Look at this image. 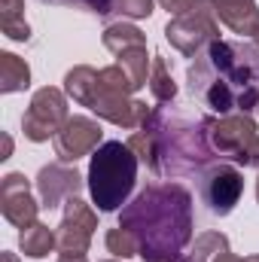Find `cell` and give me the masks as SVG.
<instances>
[{
	"mask_svg": "<svg viewBox=\"0 0 259 262\" xmlns=\"http://www.w3.org/2000/svg\"><path fill=\"white\" fill-rule=\"evenodd\" d=\"M119 226L140 241L146 262H183L192 241V195L180 183H153L122 207Z\"/></svg>",
	"mask_w": 259,
	"mask_h": 262,
	"instance_id": "cell-1",
	"label": "cell"
},
{
	"mask_svg": "<svg viewBox=\"0 0 259 262\" xmlns=\"http://www.w3.org/2000/svg\"><path fill=\"white\" fill-rule=\"evenodd\" d=\"M189 89L220 116H250L259 107V49L235 40L207 43L189 64Z\"/></svg>",
	"mask_w": 259,
	"mask_h": 262,
	"instance_id": "cell-2",
	"label": "cell"
},
{
	"mask_svg": "<svg viewBox=\"0 0 259 262\" xmlns=\"http://www.w3.org/2000/svg\"><path fill=\"white\" fill-rule=\"evenodd\" d=\"M137 156L128 143L107 140L92 152L89 162V192L101 213H113L128 201L137 180Z\"/></svg>",
	"mask_w": 259,
	"mask_h": 262,
	"instance_id": "cell-3",
	"label": "cell"
},
{
	"mask_svg": "<svg viewBox=\"0 0 259 262\" xmlns=\"http://www.w3.org/2000/svg\"><path fill=\"white\" fill-rule=\"evenodd\" d=\"M143 125H153L159 134V159H162V171L171 174H189L204 168L217 152L207 140V125L201 122L198 128L186 125V122H171L165 119V113L156 107L149 113V119Z\"/></svg>",
	"mask_w": 259,
	"mask_h": 262,
	"instance_id": "cell-4",
	"label": "cell"
},
{
	"mask_svg": "<svg viewBox=\"0 0 259 262\" xmlns=\"http://www.w3.org/2000/svg\"><path fill=\"white\" fill-rule=\"evenodd\" d=\"M67 119H70L67 116V98L58 89L46 85V89L34 92V98H31V104H28V110L21 116V131H25L28 140L43 143V140L55 137L64 128Z\"/></svg>",
	"mask_w": 259,
	"mask_h": 262,
	"instance_id": "cell-5",
	"label": "cell"
},
{
	"mask_svg": "<svg viewBox=\"0 0 259 262\" xmlns=\"http://www.w3.org/2000/svg\"><path fill=\"white\" fill-rule=\"evenodd\" d=\"M207 125V140L213 146L217 156H226V159H235L238 165L244 162L250 143L256 140V122L247 116V113H229V116H220V119H204Z\"/></svg>",
	"mask_w": 259,
	"mask_h": 262,
	"instance_id": "cell-6",
	"label": "cell"
},
{
	"mask_svg": "<svg viewBox=\"0 0 259 262\" xmlns=\"http://www.w3.org/2000/svg\"><path fill=\"white\" fill-rule=\"evenodd\" d=\"M241 192H244V177L235 165L217 162L201 171V198L210 207V213L217 216L232 213L235 204L241 201Z\"/></svg>",
	"mask_w": 259,
	"mask_h": 262,
	"instance_id": "cell-7",
	"label": "cell"
},
{
	"mask_svg": "<svg viewBox=\"0 0 259 262\" xmlns=\"http://www.w3.org/2000/svg\"><path fill=\"white\" fill-rule=\"evenodd\" d=\"M165 37L168 43L195 58L198 52H204L207 43L220 40V28H217V15H213V6L204 9V12H195V15H180V18H171L168 28H165Z\"/></svg>",
	"mask_w": 259,
	"mask_h": 262,
	"instance_id": "cell-8",
	"label": "cell"
},
{
	"mask_svg": "<svg viewBox=\"0 0 259 262\" xmlns=\"http://www.w3.org/2000/svg\"><path fill=\"white\" fill-rule=\"evenodd\" d=\"M95 229H98V216H95V210H92L79 195L67 198L61 226H58V232H55V235H58V250H61V253L85 256Z\"/></svg>",
	"mask_w": 259,
	"mask_h": 262,
	"instance_id": "cell-9",
	"label": "cell"
},
{
	"mask_svg": "<svg viewBox=\"0 0 259 262\" xmlns=\"http://www.w3.org/2000/svg\"><path fill=\"white\" fill-rule=\"evenodd\" d=\"M101 137H104V131H101V125L95 119H89V116H70L64 122V128L52 137L55 156L61 162H76L82 156H92L101 146Z\"/></svg>",
	"mask_w": 259,
	"mask_h": 262,
	"instance_id": "cell-10",
	"label": "cell"
},
{
	"mask_svg": "<svg viewBox=\"0 0 259 262\" xmlns=\"http://www.w3.org/2000/svg\"><path fill=\"white\" fill-rule=\"evenodd\" d=\"M0 210L6 216V223L18 226V229H28L37 223V210L40 204L31 195V183L25 174H6L3 183H0Z\"/></svg>",
	"mask_w": 259,
	"mask_h": 262,
	"instance_id": "cell-11",
	"label": "cell"
},
{
	"mask_svg": "<svg viewBox=\"0 0 259 262\" xmlns=\"http://www.w3.org/2000/svg\"><path fill=\"white\" fill-rule=\"evenodd\" d=\"M82 189V177L76 174V168H67V162L61 165H46L37 174V192H40V207L55 210L61 201L79 195Z\"/></svg>",
	"mask_w": 259,
	"mask_h": 262,
	"instance_id": "cell-12",
	"label": "cell"
},
{
	"mask_svg": "<svg viewBox=\"0 0 259 262\" xmlns=\"http://www.w3.org/2000/svg\"><path fill=\"white\" fill-rule=\"evenodd\" d=\"M213 15L238 37H253L259 31V6L256 0H210Z\"/></svg>",
	"mask_w": 259,
	"mask_h": 262,
	"instance_id": "cell-13",
	"label": "cell"
},
{
	"mask_svg": "<svg viewBox=\"0 0 259 262\" xmlns=\"http://www.w3.org/2000/svg\"><path fill=\"white\" fill-rule=\"evenodd\" d=\"M18 247H21L25 256H31V259H43V256H49V253L58 247V235H55L49 226L34 223V226L21 229V235H18Z\"/></svg>",
	"mask_w": 259,
	"mask_h": 262,
	"instance_id": "cell-14",
	"label": "cell"
},
{
	"mask_svg": "<svg viewBox=\"0 0 259 262\" xmlns=\"http://www.w3.org/2000/svg\"><path fill=\"white\" fill-rule=\"evenodd\" d=\"M31 85V67L12 52H0V92H25Z\"/></svg>",
	"mask_w": 259,
	"mask_h": 262,
	"instance_id": "cell-15",
	"label": "cell"
},
{
	"mask_svg": "<svg viewBox=\"0 0 259 262\" xmlns=\"http://www.w3.org/2000/svg\"><path fill=\"white\" fill-rule=\"evenodd\" d=\"M95 85H98V70L95 67H73V70H67L64 76V92L79 104V107H89V101H92V95H95Z\"/></svg>",
	"mask_w": 259,
	"mask_h": 262,
	"instance_id": "cell-16",
	"label": "cell"
},
{
	"mask_svg": "<svg viewBox=\"0 0 259 262\" xmlns=\"http://www.w3.org/2000/svg\"><path fill=\"white\" fill-rule=\"evenodd\" d=\"M104 46H107L113 55H122V52H128V49L146 46V37H143L140 28L125 25V21H116V25H107V28H104Z\"/></svg>",
	"mask_w": 259,
	"mask_h": 262,
	"instance_id": "cell-17",
	"label": "cell"
},
{
	"mask_svg": "<svg viewBox=\"0 0 259 262\" xmlns=\"http://www.w3.org/2000/svg\"><path fill=\"white\" fill-rule=\"evenodd\" d=\"M131 146V152L143 162V165H149L156 174H162V159H159V134L153 125H143V128H137L131 134L128 140H125Z\"/></svg>",
	"mask_w": 259,
	"mask_h": 262,
	"instance_id": "cell-18",
	"label": "cell"
},
{
	"mask_svg": "<svg viewBox=\"0 0 259 262\" xmlns=\"http://www.w3.org/2000/svg\"><path fill=\"white\" fill-rule=\"evenodd\" d=\"M116 64L122 67V73L128 76V82L134 85V92L149 82V70H153V67H149V58H146V46H137V49H128V52L116 55Z\"/></svg>",
	"mask_w": 259,
	"mask_h": 262,
	"instance_id": "cell-19",
	"label": "cell"
},
{
	"mask_svg": "<svg viewBox=\"0 0 259 262\" xmlns=\"http://www.w3.org/2000/svg\"><path fill=\"white\" fill-rule=\"evenodd\" d=\"M229 250V238L220 232H204L198 235L192 244V250L183 256V262H217L223 253Z\"/></svg>",
	"mask_w": 259,
	"mask_h": 262,
	"instance_id": "cell-20",
	"label": "cell"
},
{
	"mask_svg": "<svg viewBox=\"0 0 259 262\" xmlns=\"http://www.w3.org/2000/svg\"><path fill=\"white\" fill-rule=\"evenodd\" d=\"M25 0H0V25L9 40H28L31 28L25 21Z\"/></svg>",
	"mask_w": 259,
	"mask_h": 262,
	"instance_id": "cell-21",
	"label": "cell"
},
{
	"mask_svg": "<svg viewBox=\"0 0 259 262\" xmlns=\"http://www.w3.org/2000/svg\"><path fill=\"white\" fill-rule=\"evenodd\" d=\"M149 92H153V98H156L159 104L174 101V95H177V85H174V79H171V73H168L165 58H153V70H149Z\"/></svg>",
	"mask_w": 259,
	"mask_h": 262,
	"instance_id": "cell-22",
	"label": "cell"
},
{
	"mask_svg": "<svg viewBox=\"0 0 259 262\" xmlns=\"http://www.w3.org/2000/svg\"><path fill=\"white\" fill-rule=\"evenodd\" d=\"M104 244H107V250L116 256V259H128V256H140V241L131 235L128 229H122V226H116V229H110L107 232V238H104Z\"/></svg>",
	"mask_w": 259,
	"mask_h": 262,
	"instance_id": "cell-23",
	"label": "cell"
},
{
	"mask_svg": "<svg viewBox=\"0 0 259 262\" xmlns=\"http://www.w3.org/2000/svg\"><path fill=\"white\" fill-rule=\"evenodd\" d=\"M159 3H162V9H168L174 18H180V15H195V12L210 9V0H159Z\"/></svg>",
	"mask_w": 259,
	"mask_h": 262,
	"instance_id": "cell-24",
	"label": "cell"
},
{
	"mask_svg": "<svg viewBox=\"0 0 259 262\" xmlns=\"http://www.w3.org/2000/svg\"><path fill=\"white\" fill-rule=\"evenodd\" d=\"M113 9L128 15V18H149L153 15V0H116Z\"/></svg>",
	"mask_w": 259,
	"mask_h": 262,
	"instance_id": "cell-25",
	"label": "cell"
},
{
	"mask_svg": "<svg viewBox=\"0 0 259 262\" xmlns=\"http://www.w3.org/2000/svg\"><path fill=\"white\" fill-rule=\"evenodd\" d=\"M43 3H55V6H82L95 15H107L113 12V3L116 0H43Z\"/></svg>",
	"mask_w": 259,
	"mask_h": 262,
	"instance_id": "cell-26",
	"label": "cell"
},
{
	"mask_svg": "<svg viewBox=\"0 0 259 262\" xmlns=\"http://www.w3.org/2000/svg\"><path fill=\"white\" fill-rule=\"evenodd\" d=\"M241 165H244V168H256L259 171V134H256V140L250 143V149H247V156H244Z\"/></svg>",
	"mask_w": 259,
	"mask_h": 262,
	"instance_id": "cell-27",
	"label": "cell"
},
{
	"mask_svg": "<svg viewBox=\"0 0 259 262\" xmlns=\"http://www.w3.org/2000/svg\"><path fill=\"white\" fill-rule=\"evenodd\" d=\"M58 262H89V259H85V256H76V253H61Z\"/></svg>",
	"mask_w": 259,
	"mask_h": 262,
	"instance_id": "cell-28",
	"label": "cell"
},
{
	"mask_svg": "<svg viewBox=\"0 0 259 262\" xmlns=\"http://www.w3.org/2000/svg\"><path fill=\"white\" fill-rule=\"evenodd\" d=\"M217 262H244V259H241V256H235L232 250H226V253H223V256H220Z\"/></svg>",
	"mask_w": 259,
	"mask_h": 262,
	"instance_id": "cell-29",
	"label": "cell"
},
{
	"mask_svg": "<svg viewBox=\"0 0 259 262\" xmlns=\"http://www.w3.org/2000/svg\"><path fill=\"white\" fill-rule=\"evenodd\" d=\"M9 152H12V140L3 134V156H0V159H9Z\"/></svg>",
	"mask_w": 259,
	"mask_h": 262,
	"instance_id": "cell-30",
	"label": "cell"
},
{
	"mask_svg": "<svg viewBox=\"0 0 259 262\" xmlns=\"http://www.w3.org/2000/svg\"><path fill=\"white\" fill-rule=\"evenodd\" d=\"M3 262H15V256L12 253H3Z\"/></svg>",
	"mask_w": 259,
	"mask_h": 262,
	"instance_id": "cell-31",
	"label": "cell"
},
{
	"mask_svg": "<svg viewBox=\"0 0 259 262\" xmlns=\"http://www.w3.org/2000/svg\"><path fill=\"white\" fill-rule=\"evenodd\" d=\"M253 46H256V49H259V31H256V34H253Z\"/></svg>",
	"mask_w": 259,
	"mask_h": 262,
	"instance_id": "cell-32",
	"label": "cell"
},
{
	"mask_svg": "<svg viewBox=\"0 0 259 262\" xmlns=\"http://www.w3.org/2000/svg\"><path fill=\"white\" fill-rule=\"evenodd\" d=\"M244 262H259V256H247V259H244Z\"/></svg>",
	"mask_w": 259,
	"mask_h": 262,
	"instance_id": "cell-33",
	"label": "cell"
},
{
	"mask_svg": "<svg viewBox=\"0 0 259 262\" xmlns=\"http://www.w3.org/2000/svg\"><path fill=\"white\" fill-rule=\"evenodd\" d=\"M256 201H259V180H256Z\"/></svg>",
	"mask_w": 259,
	"mask_h": 262,
	"instance_id": "cell-34",
	"label": "cell"
},
{
	"mask_svg": "<svg viewBox=\"0 0 259 262\" xmlns=\"http://www.w3.org/2000/svg\"><path fill=\"white\" fill-rule=\"evenodd\" d=\"M104 262H116V259H104Z\"/></svg>",
	"mask_w": 259,
	"mask_h": 262,
	"instance_id": "cell-35",
	"label": "cell"
},
{
	"mask_svg": "<svg viewBox=\"0 0 259 262\" xmlns=\"http://www.w3.org/2000/svg\"><path fill=\"white\" fill-rule=\"evenodd\" d=\"M256 110H259V107H256Z\"/></svg>",
	"mask_w": 259,
	"mask_h": 262,
	"instance_id": "cell-36",
	"label": "cell"
}]
</instances>
